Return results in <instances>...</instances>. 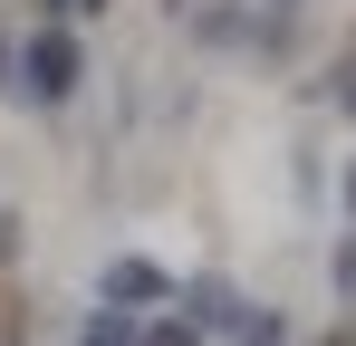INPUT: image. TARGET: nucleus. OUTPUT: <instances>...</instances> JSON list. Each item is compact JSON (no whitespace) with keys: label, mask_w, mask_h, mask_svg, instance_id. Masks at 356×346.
<instances>
[{"label":"nucleus","mask_w":356,"mask_h":346,"mask_svg":"<svg viewBox=\"0 0 356 346\" xmlns=\"http://www.w3.org/2000/svg\"><path fill=\"white\" fill-rule=\"evenodd\" d=\"M347 202H356V173H347Z\"/></svg>","instance_id":"obj_1"},{"label":"nucleus","mask_w":356,"mask_h":346,"mask_svg":"<svg viewBox=\"0 0 356 346\" xmlns=\"http://www.w3.org/2000/svg\"><path fill=\"white\" fill-rule=\"evenodd\" d=\"M327 346H356V337H327Z\"/></svg>","instance_id":"obj_2"},{"label":"nucleus","mask_w":356,"mask_h":346,"mask_svg":"<svg viewBox=\"0 0 356 346\" xmlns=\"http://www.w3.org/2000/svg\"><path fill=\"white\" fill-rule=\"evenodd\" d=\"M164 346H183V337H164Z\"/></svg>","instance_id":"obj_3"}]
</instances>
